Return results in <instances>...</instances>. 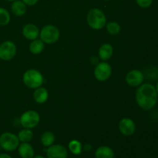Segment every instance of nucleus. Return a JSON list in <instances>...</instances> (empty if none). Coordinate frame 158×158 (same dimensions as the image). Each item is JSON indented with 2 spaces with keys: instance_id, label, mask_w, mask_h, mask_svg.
<instances>
[{
  "instance_id": "nucleus-14",
  "label": "nucleus",
  "mask_w": 158,
  "mask_h": 158,
  "mask_svg": "<svg viewBox=\"0 0 158 158\" xmlns=\"http://www.w3.org/2000/svg\"><path fill=\"white\" fill-rule=\"evenodd\" d=\"M114 54V48L109 43H104L100 47L98 51L99 57L103 61H106L112 57Z\"/></svg>"
},
{
  "instance_id": "nucleus-11",
  "label": "nucleus",
  "mask_w": 158,
  "mask_h": 158,
  "mask_svg": "<svg viewBox=\"0 0 158 158\" xmlns=\"http://www.w3.org/2000/svg\"><path fill=\"white\" fill-rule=\"evenodd\" d=\"M47 158H67L68 152L64 146L60 144H52L46 151Z\"/></svg>"
},
{
  "instance_id": "nucleus-7",
  "label": "nucleus",
  "mask_w": 158,
  "mask_h": 158,
  "mask_svg": "<svg viewBox=\"0 0 158 158\" xmlns=\"http://www.w3.org/2000/svg\"><path fill=\"white\" fill-rule=\"evenodd\" d=\"M16 52V46L12 41L6 40L0 44V60L9 61L15 56Z\"/></svg>"
},
{
  "instance_id": "nucleus-5",
  "label": "nucleus",
  "mask_w": 158,
  "mask_h": 158,
  "mask_svg": "<svg viewBox=\"0 0 158 158\" xmlns=\"http://www.w3.org/2000/svg\"><path fill=\"white\" fill-rule=\"evenodd\" d=\"M19 140L16 134L5 132L0 135V147L6 151H14L19 145Z\"/></svg>"
},
{
  "instance_id": "nucleus-19",
  "label": "nucleus",
  "mask_w": 158,
  "mask_h": 158,
  "mask_svg": "<svg viewBox=\"0 0 158 158\" xmlns=\"http://www.w3.org/2000/svg\"><path fill=\"white\" fill-rule=\"evenodd\" d=\"M55 140V135L51 131H46V132L43 133L41 136V139H40L42 144L46 148H49V147L54 144Z\"/></svg>"
},
{
  "instance_id": "nucleus-29",
  "label": "nucleus",
  "mask_w": 158,
  "mask_h": 158,
  "mask_svg": "<svg viewBox=\"0 0 158 158\" xmlns=\"http://www.w3.org/2000/svg\"><path fill=\"white\" fill-rule=\"evenodd\" d=\"M6 1H8V2H13V1H15V0H6Z\"/></svg>"
},
{
  "instance_id": "nucleus-6",
  "label": "nucleus",
  "mask_w": 158,
  "mask_h": 158,
  "mask_svg": "<svg viewBox=\"0 0 158 158\" xmlns=\"http://www.w3.org/2000/svg\"><path fill=\"white\" fill-rule=\"evenodd\" d=\"M19 121L23 128L33 129L40 123V116L36 111L29 110L22 114Z\"/></svg>"
},
{
  "instance_id": "nucleus-15",
  "label": "nucleus",
  "mask_w": 158,
  "mask_h": 158,
  "mask_svg": "<svg viewBox=\"0 0 158 158\" xmlns=\"http://www.w3.org/2000/svg\"><path fill=\"white\" fill-rule=\"evenodd\" d=\"M48 97H49V93L45 87L41 86L35 89L33 93V99L37 103L39 104L44 103L48 100Z\"/></svg>"
},
{
  "instance_id": "nucleus-4",
  "label": "nucleus",
  "mask_w": 158,
  "mask_h": 158,
  "mask_svg": "<svg viewBox=\"0 0 158 158\" xmlns=\"http://www.w3.org/2000/svg\"><path fill=\"white\" fill-rule=\"evenodd\" d=\"M40 37L44 43L53 44L60 39V32L56 26L53 25H46L40 31Z\"/></svg>"
},
{
  "instance_id": "nucleus-31",
  "label": "nucleus",
  "mask_w": 158,
  "mask_h": 158,
  "mask_svg": "<svg viewBox=\"0 0 158 158\" xmlns=\"http://www.w3.org/2000/svg\"><path fill=\"white\" fill-rule=\"evenodd\" d=\"M1 149H2V148H1V147H0V151H1Z\"/></svg>"
},
{
  "instance_id": "nucleus-12",
  "label": "nucleus",
  "mask_w": 158,
  "mask_h": 158,
  "mask_svg": "<svg viewBox=\"0 0 158 158\" xmlns=\"http://www.w3.org/2000/svg\"><path fill=\"white\" fill-rule=\"evenodd\" d=\"M40 29L35 25L32 24V23H28L25 25L22 30L23 35L28 40H36L40 36Z\"/></svg>"
},
{
  "instance_id": "nucleus-13",
  "label": "nucleus",
  "mask_w": 158,
  "mask_h": 158,
  "mask_svg": "<svg viewBox=\"0 0 158 158\" xmlns=\"http://www.w3.org/2000/svg\"><path fill=\"white\" fill-rule=\"evenodd\" d=\"M17 149L21 158H33L34 149L29 143H19Z\"/></svg>"
},
{
  "instance_id": "nucleus-16",
  "label": "nucleus",
  "mask_w": 158,
  "mask_h": 158,
  "mask_svg": "<svg viewBox=\"0 0 158 158\" xmlns=\"http://www.w3.org/2000/svg\"><path fill=\"white\" fill-rule=\"evenodd\" d=\"M11 11L16 16H23L26 12V5L22 0H15L11 4Z\"/></svg>"
},
{
  "instance_id": "nucleus-8",
  "label": "nucleus",
  "mask_w": 158,
  "mask_h": 158,
  "mask_svg": "<svg viewBox=\"0 0 158 158\" xmlns=\"http://www.w3.org/2000/svg\"><path fill=\"white\" fill-rule=\"evenodd\" d=\"M112 74L111 66L106 61L98 63L94 69V77L98 81L105 82L109 80Z\"/></svg>"
},
{
  "instance_id": "nucleus-22",
  "label": "nucleus",
  "mask_w": 158,
  "mask_h": 158,
  "mask_svg": "<svg viewBox=\"0 0 158 158\" xmlns=\"http://www.w3.org/2000/svg\"><path fill=\"white\" fill-rule=\"evenodd\" d=\"M11 15L6 9L0 7V26H5L10 23Z\"/></svg>"
},
{
  "instance_id": "nucleus-21",
  "label": "nucleus",
  "mask_w": 158,
  "mask_h": 158,
  "mask_svg": "<svg viewBox=\"0 0 158 158\" xmlns=\"http://www.w3.org/2000/svg\"><path fill=\"white\" fill-rule=\"evenodd\" d=\"M68 148H69V151L74 155H79V154H81L83 146L79 140H73L68 144Z\"/></svg>"
},
{
  "instance_id": "nucleus-1",
  "label": "nucleus",
  "mask_w": 158,
  "mask_h": 158,
  "mask_svg": "<svg viewBox=\"0 0 158 158\" xmlns=\"http://www.w3.org/2000/svg\"><path fill=\"white\" fill-rule=\"evenodd\" d=\"M135 98L137 105L141 109L144 110L153 109L158 100V94L155 86L151 83H142L137 87Z\"/></svg>"
},
{
  "instance_id": "nucleus-17",
  "label": "nucleus",
  "mask_w": 158,
  "mask_h": 158,
  "mask_svg": "<svg viewBox=\"0 0 158 158\" xmlns=\"http://www.w3.org/2000/svg\"><path fill=\"white\" fill-rule=\"evenodd\" d=\"M114 150L108 146L99 147L95 151L96 158H114Z\"/></svg>"
},
{
  "instance_id": "nucleus-10",
  "label": "nucleus",
  "mask_w": 158,
  "mask_h": 158,
  "mask_svg": "<svg viewBox=\"0 0 158 158\" xmlns=\"http://www.w3.org/2000/svg\"><path fill=\"white\" fill-rule=\"evenodd\" d=\"M119 131L123 135L130 137L134 134L136 131V124L134 120L128 117L121 119L119 122Z\"/></svg>"
},
{
  "instance_id": "nucleus-24",
  "label": "nucleus",
  "mask_w": 158,
  "mask_h": 158,
  "mask_svg": "<svg viewBox=\"0 0 158 158\" xmlns=\"http://www.w3.org/2000/svg\"><path fill=\"white\" fill-rule=\"evenodd\" d=\"M136 2L140 8L147 9L152 5L153 0H136Z\"/></svg>"
},
{
  "instance_id": "nucleus-23",
  "label": "nucleus",
  "mask_w": 158,
  "mask_h": 158,
  "mask_svg": "<svg viewBox=\"0 0 158 158\" xmlns=\"http://www.w3.org/2000/svg\"><path fill=\"white\" fill-rule=\"evenodd\" d=\"M106 27L108 33L112 35H117L121 29L120 24L117 22H110V23H106Z\"/></svg>"
},
{
  "instance_id": "nucleus-27",
  "label": "nucleus",
  "mask_w": 158,
  "mask_h": 158,
  "mask_svg": "<svg viewBox=\"0 0 158 158\" xmlns=\"http://www.w3.org/2000/svg\"><path fill=\"white\" fill-rule=\"evenodd\" d=\"M33 158H46V157H43V156L42 155H36V156H34Z\"/></svg>"
},
{
  "instance_id": "nucleus-2",
  "label": "nucleus",
  "mask_w": 158,
  "mask_h": 158,
  "mask_svg": "<svg viewBox=\"0 0 158 158\" xmlns=\"http://www.w3.org/2000/svg\"><path fill=\"white\" fill-rule=\"evenodd\" d=\"M86 21L88 26L91 29L94 30H100L106 26V17L101 9L94 8L88 12Z\"/></svg>"
},
{
  "instance_id": "nucleus-18",
  "label": "nucleus",
  "mask_w": 158,
  "mask_h": 158,
  "mask_svg": "<svg viewBox=\"0 0 158 158\" xmlns=\"http://www.w3.org/2000/svg\"><path fill=\"white\" fill-rule=\"evenodd\" d=\"M29 51L34 55H39L43 51L45 48V43L41 40H34L29 44Z\"/></svg>"
},
{
  "instance_id": "nucleus-28",
  "label": "nucleus",
  "mask_w": 158,
  "mask_h": 158,
  "mask_svg": "<svg viewBox=\"0 0 158 158\" xmlns=\"http://www.w3.org/2000/svg\"><path fill=\"white\" fill-rule=\"evenodd\" d=\"M155 88H156V90H157V94H158V81L157 82V84H156Z\"/></svg>"
},
{
  "instance_id": "nucleus-20",
  "label": "nucleus",
  "mask_w": 158,
  "mask_h": 158,
  "mask_svg": "<svg viewBox=\"0 0 158 158\" xmlns=\"http://www.w3.org/2000/svg\"><path fill=\"white\" fill-rule=\"evenodd\" d=\"M17 136L19 141L22 143H29L33 138V133L31 129L24 128L19 132Z\"/></svg>"
},
{
  "instance_id": "nucleus-25",
  "label": "nucleus",
  "mask_w": 158,
  "mask_h": 158,
  "mask_svg": "<svg viewBox=\"0 0 158 158\" xmlns=\"http://www.w3.org/2000/svg\"><path fill=\"white\" fill-rule=\"evenodd\" d=\"M26 6H33L38 2L39 0H22Z\"/></svg>"
},
{
  "instance_id": "nucleus-30",
  "label": "nucleus",
  "mask_w": 158,
  "mask_h": 158,
  "mask_svg": "<svg viewBox=\"0 0 158 158\" xmlns=\"http://www.w3.org/2000/svg\"><path fill=\"white\" fill-rule=\"evenodd\" d=\"M103 1H110V0H103Z\"/></svg>"
},
{
  "instance_id": "nucleus-26",
  "label": "nucleus",
  "mask_w": 158,
  "mask_h": 158,
  "mask_svg": "<svg viewBox=\"0 0 158 158\" xmlns=\"http://www.w3.org/2000/svg\"><path fill=\"white\" fill-rule=\"evenodd\" d=\"M0 158H12L9 154H6V153H2L0 154Z\"/></svg>"
},
{
  "instance_id": "nucleus-3",
  "label": "nucleus",
  "mask_w": 158,
  "mask_h": 158,
  "mask_svg": "<svg viewBox=\"0 0 158 158\" xmlns=\"http://www.w3.org/2000/svg\"><path fill=\"white\" fill-rule=\"evenodd\" d=\"M43 76L39 70L35 69H30L24 73L23 77V81L27 87L30 89H36L43 85Z\"/></svg>"
},
{
  "instance_id": "nucleus-9",
  "label": "nucleus",
  "mask_w": 158,
  "mask_h": 158,
  "mask_svg": "<svg viewBox=\"0 0 158 158\" xmlns=\"http://www.w3.org/2000/svg\"><path fill=\"white\" fill-rule=\"evenodd\" d=\"M127 83L132 87H138L144 81V75L139 69H132L126 75Z\"/></svg>"
}]
</instances>
